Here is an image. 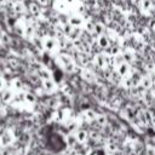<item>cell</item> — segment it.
I'll list each match as a JSON object with an SVG mask.
<instances>
[{
	"instance_id": "cell-1",
	"label": "cell",
	"mask_w": 155,
	"mask_h": 155,
	"mask_svg": "<svg viewBox=\"0 0 155 155\" xmlns=\"http://www.w3.org/2000/svg\"><path fill=\"white\" fill-rule=\"evenodd\" d=\"M58 59H59V63L62 64L63 69L67 73H74L76 70V64H75V62L73 61V58L70 56L64 54V53H61L58 56Z\"/></svg>"
},
{
	"instance_id": "cell-2",
	"label": "cell",
	"mask_w": 155,
	"mask_h": 155,
	"mask_svg": "<svg viewBox=\"0 0 155 155\" xmlns=\"http://www.w3.org/2000/svg\"><path fill=\"white\" fill-rule=\"evenodd\" d=\"M58 44H59V41L56 38H53V36H45V38H42V47L46 51H48V52L56 51L58 48Z\"/></svg>"
},
{
	"instance_id": "cell-3",
	"label": "cell",
	"mask_w": 155,
	"mask_h": 155,
	"mask_svg": "<svg viewBox=\"0 0 155 155\" xmlns=\"http://www.w3.org/2000/svg\"><path fill=\"white\" fill-rule=\"evenodd\" d=\"M116 73L122 78L126 79L130 76L131 74V64L126 63V62H120L116 64Z\"/></svg>"
},
{
	"instance_id": "cell-4",
	"label": "cell",
	"mask_w": 155,
	"mask_h": 155,
	"mask_svg": "<svg viewBox=\"0 0 155 155\" xmlns=\"http://www.w3.org/2000/svg\"><path fill=\"white\" fill-rule=\"evenodd\" d=\"M94 64H96L98 68H101V69H105V68L108 67V64H109V58H108V56H105L104 53H98V54H96V57H94Z\"/></svg>"
},
{
	"instance_id": "cell-5",
	"label": "cell",
	"mask_w": 155,
	"mask_h": 155,
	"mask_svg": "<svg viewBox=\"0 0 155 155\" xmlns=\"http://www.w3.org/2000/svg\"><path fill=\"white\" fill-rule=\"evenodd\" d=\"M67 22H68L71 27H74V28H80V27L84 24V19H82V17L79 16V15H70V16H68Z\"/></svg>"
},
{
	"instance_id": "cell-6",
	"label": "cell",
	"mask_w": 155,
	"mask_h": 155,
	"mask_svg": "<svg viewBox=\"0 0 155 155\" xmlns=\"http://www.w3.org/2000/svg\"><path fill=\"white\" fill-rule=\"evenodd\" d=\"M110 44H111V40H110V36L108 34H102V35L97 36V45L101 48L105 50L108 46H110Z\"/></svg>"
},
{
	"instance_id": "cell-7",
	"label": "cell",
	"mask_w": 155,
	"mask_h": 155,
	"mask_svg": "<svg viewBox=\"0 0 155 155\" xmlns=\"http://www.w3.org/2000/svg\"><path fill=\"white\" fill-rule=\"evenodd\" d=\"M42 81V90L47 93H53L57 88L56 82L52 79H46V80H41Z\"/></svg>"
},
{
	"instance_id": "cell-8",
	"label": "cell",
	"mask_w": 155,
	"mask_h": 155,
	"mask_svg": "<svg viewBox=\"0 0 155 155\" xmlns=\"http://www.w3.org/2000/svg\"><path fill=\"white\" fill-rule=\"evenodd\" d=\"M74 136H75L78 143H80V144H84L88 140V133H87V131H85L82 128H78L74 132Z\"/></svg>"
},
{
	"instance_id": "cell-9",
	"label": "cell",
	"mask_w": 155,
	"mask_h": 155,
	"mask_svg": "<svg viewBox=\"0 0 155 155\" xmlns=\"http://www.w3.org/2000/svg\"><path fill=\"white\" fill-rule=\"evenodd\" d=\"M138 7L142 12H150L154 8V2L151 0H138Z\"/></svg>"
},
{
	"instance_id": "cell-10",
	"label": "cell",
	"mask_w": 155,
	"mask_h": 155,
	"mask_svg": "<svg viewBox=\"0 0 155 155\" xmlns=\"http://www.w3.org/2000/svg\"><path fill=\"white\" fill-rule=\"evenodd\" d=\"M121 57L124 59V62L128 63V64H132L134 61H136V54L133 51L131 50H125L124 52H121Z\"/></svg>"
},
{
	"instance_id": "cell-11",
	"label": "cell",
	"mask_w": 155,
	"mask_h": 155,
	"mask_svg": "<svg viewBox=\"0 0 155 155\" xmlns=\"http://www.w3.org/2000/svg\"><path fill=\"white\" fill-rule=\"evenodd\" d=\"M107 33V28L103 23L101 22H96L94 23V28H93V34H96L97 36L98 35H102V34H105Z\"/></svg>"
},
{
	"instance_id": "cell-12",
	"label": "cell",
	"mask_w": 155,
	"mask_h": 155,
	"mask_svg": "<svg viewBox=\"0 0 155 155\" xmlns=\"http://www.w3.org/2000/svg\"><path fill=\"white\" fill-rule=\"evenodd\" d=\"M82 116H84L87 121H93V120H96L97 114H96L94 110H92V109H87V110H85V111L82 113Z\"/></svg>"
},
{
	"instance_id": "cell-13",
	"label": "cell",
	"mask_w": 155,
	"mask_h": 155,
	"mask_svg": "<svg viewBox=\"0 0 155 155\" xmlns=\"http://www.w3.org/2000/svg\"><path fill=\"white\" fill-rule=\"evenodd\" d=\"M140 85H142V86H143V88H145V90L150 88V87H151V85H153L151 79H150L149 76H144V78H142V80H140Z\"/></svg>"
},
{
	"instance_id": "cell-14",
	"label": "cell",
	"mask_w": 155,
	"mask_h": 155,
	"mask_svg": "<svg viewBox=\"0 0 155 155\" xmlns=\"http://www.w3.org/2000/svg\"><path fill=\"white\" fill-rule=\"evenodd\" d=\"M67 36H68V39H70V40H76V39H79V36H80V29H79V28H73V30H71Z\"/></svg>"
},
{
	"instance_id": "cell-15",
	"label": "cell",
	"mask_w": 155,
	"mask_h": 155,
	"mask_svg": "<svg viewBox=\"0 0 155 155\" xmlns=\"http://www.w3.org/2000/svg\"><path fill=\"white\" fill-rule=\"evenodd\" d=\"M67 143H68V145H69L70 148H74V147L78 144V140H76L74 133H69V134H68V137H67Z\"/></svg>"
},
{
	"instance_id": "cell-16",
	"label": "cell",
	"mask_w": 155,
	"mask_h": 155,
	"mask_svg": "<svg viewBox=\"0 0 155 155\" xmlns=\"http://www.w3.org/2000/svg\"><path fill=\"white\" fill-rule=\"evenodd\" d=\"M81 75H82V78H84L85 80H87L88 82H92V81L94 80V75H93L90 70H82Z\"/></svg>"
},
{
	"instance_id": "cell-17",
	"label": "cell",
	"mask_w": 155,
	"mask_h": 155,
	"mask_svg": "<svg viewBox=\"0 0 155 155\" xmlns=\"http://www.w3.org/2000/svg\"><path fill=\"white\" fill-rule=\"evenodd\" d=\"M94 121H96L97 125H99V126H105L108 120H107V116H105V115H97V117H96Z\"/></svg>"
},
{
	"instance_id": "cell-18",
	"label": "cell",
	"mask_w": 155,
	"mask_h": 155,
	"mask_svg": "<svg viewBox=\"0 0 155 155\" xmlns=\"http://www.w3.org/2000/svg\"><path fill=\"white\" fill-rule=\"evenodd\" d=\"M145 155H155V145H148L145 148Z\"/></svg>"
},
{
	"instance_id": "cell-19",
	"label": "cell",
	"mask_w": 155,
	"mask_h": 155,
	"mask_svg": "<svg viewBox=\"0 0 155 155\" xmlns=\"http://www.w3.org/2000/svg\"><path fill=\"white\" fill-rule=\"evenodd\" d=\"M93 28H94V23L93 22H87L85 24V29L87 31H90V33H93Z\"/></svg>"
},
{
	"instance_id": "cell-20",
	"label": "cell",
	"mask_w": 155,
	"mask_h": 155,
	"mask_svg": "<svg viewBox=\"0 0 155 155\" xmlns=\"http://www.w3.org/2000/svg\"><path fill=\"white\" fill-rule=\"evenodd\" d=\"M65 1H67L68 4H74V2H75V0H65Z\"/></svg>"
},
{
	"instance_id": "cell-21",
	"label": "cell",
	"mask_w": 155,
	"mask_h": 155,
	"mask_svg": "<svg viewBox=\"0 0 155 155\" xmlns=\"http://www.w3.org/2000/svg\"><path fill=\"white\" fill-rule=\"evenodd\" d=\"M133 1H136V0H133Z\"/></svg>"
}]
</instances>
